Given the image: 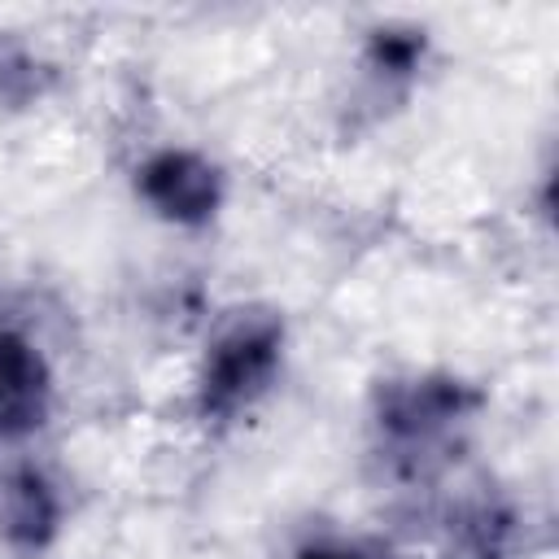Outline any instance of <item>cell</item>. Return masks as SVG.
Here are the masks:
<instances>
[{
  "mask_svg": "<svg viewBox=\"0 0 559 559\" xmlns=\"http://www.w3.org/2000/svg\"><path fill=\"white\" fill-rule=\"evenodd\" d=\"M480 406V393L445 371H424V376H406V380H389L376 393V428L384 432V441L406 445V450H424L432 441H441L445 432H454L459 424H467Z\"/></svg>",
  "mask_w": 559,
  "mask_h": 559,
  "instance_id": "2",
  "label": "cell"
},
{
  "mask_svg": "<svg viewBox=\"0 0 559 559\" xmlns=\"http://www.w3.org/2000/svg\"><path fill=\"white\" fill-rule=\"evenodd\" d=\"M293 559H393L384 542L376 537H345V533H323V537H306Z\"/></svg>",
  "mask_w": 559,
  "mask_h": 559,
  "instance_id": "9",
  "label": "cell"
},
{
  "mask_svg": "<svg viewBox=\"0 0 559 559\" xmlns=\"http://www.w3.org/2000/svg\"><path fill=\"white\" fill-rule=\"evenodd\" d=\"M459 546L467 559H502L515 542V515L502 502H472L459 515Z\"/></svg>",
  "mask_w": 559,
  "mask_h": 559,
  "instance_id": "7",
  "label": "cell"
},
{
  "mask_svg": "<svg viewBox=\"0 0 559 559\" xmlns=\"http://www.w3.org/2000/svg\"><path fill=\"white\" fill-rule=\"evenodd\" d=\"M44 92V66L26 44L0 39V100L4 105H26Z\"/></svg>",
  "mask_w": 559,
  "mask_h": 559,
  "instance_id": "8",
  "label": "cell"
},
{
  "mask_svg": "<svg viewBox=\"0 0 559 559\" xmlns=\"http://www.w3.org/2000/svg\"><path fill=\"white\" fill-rule=\"evenodd\" d=\"M424 52H428V31H424V26L384 22V26L367 31L362 61H367V70H371L376 79L402 83V79H411V74L424 66Z\"/></svg>",
  "mask_w": 559,
  "mask_h": 559,
  "instance_id": "6",
  "label": "cell"
},
{
  "mask_svg": "<svg viewBox=\"0 0 559 559\" xmlns=\"http://www.w3.org/2000/svg\"><path fill=\"white\" fill-rule=\"evenodd\" d=\"M135 197L162 223L205 227L223 210L227 179H223L218 162H210L205 153L183 148V144H166L135 166Z\"/></svg>",
  "mask_w": 559,
  "mask_h": 559,
  "instance_id": "3",
  "label": "cell"
},
{
  "mask_svg": "<svg viewBox=\"0 0 559 559\" xmlns=\"http://www.w3.org/2000/svg\"><path fill=\"white\" fill-rule=\"evenodd\" d=\"M284 319L275 310H236L205 345L197 406L205 419H231L262 402L284 367Z\"/></svg>",
  "mask_w": 559,
  "mask_h": 559,
  "instance_id": "1",
  "label": "cell"
},
{
  "mask_svg": "<svg viewBox=\"0 0 559 559\" xmlns=\"http://www.w3.org/2000/svg\"><path fill=\"white\" fill-rule=\"evenodd\" d=\"M61 520L66 502L39 467L22 463L0 476V542L13 555H44L57 542Z\"/></svg>",
  "mask_w": 559,
  "mask_h": 559,
  "instance_id": "5",
  "label": "cell"
},
{
  "mask_svg": "<svg viewBox=\"0 0 559 559\" xmlns=\"http://www.w3.org/2000/svg\"><path fill=\"white\" fill-rule=\"evenodd\" d=\"M52 415V367L44 349L17 332L0 328V445L35 437Z\"/></svg>",
  "mask_w": 559,
  "mask_h": 559,
  "instance_id": "4",
  "label": "cell"
}]
</instances>
